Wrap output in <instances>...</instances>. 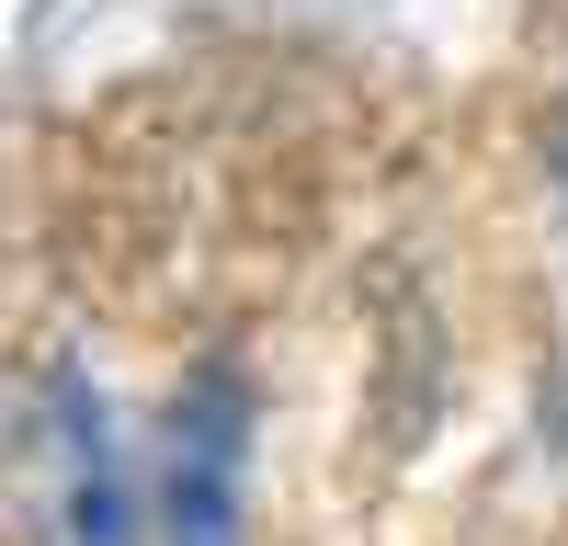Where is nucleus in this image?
<instances>
[{"label":"nucleus","instance_id":"1","mask_svg":"<svg viewBox=\"0 0 568 546\" xmlns=\"http://www.w3.org/2000/svg\"><path fill=\"white\" fill-rule=\"evenodd\" d=\"M240 478H251V387L205 364L171 410V455H160V535L171 546H240Z\"/></svg>","mask_w":568,"mask_h":546},{"label":"nucleus","instance_id":"3","mask_svg":"<svg viewBox=\"0 0 568 546\" xmlns=\"http://www.w3.org/2000/svg\"><path fill=\"white\" fill-rule=\"evenodd\" d=\"M557 171H568V149H557Z\"/></svg>","mask_w":568,"mask_h":546},{"label":"nucleus","instance_id":"2","mask_svg":"<svg viewBox=\"0 0 568 546\" xmlns=\"http://www.w3.org/2000/svg\"><path fill=\"white\" fill-rule=\"evenodd\" d=\"M58 546H136V478L80 376H58Z\"/></svg>","mask_w":568,"mask_h":546}]
</instances>
